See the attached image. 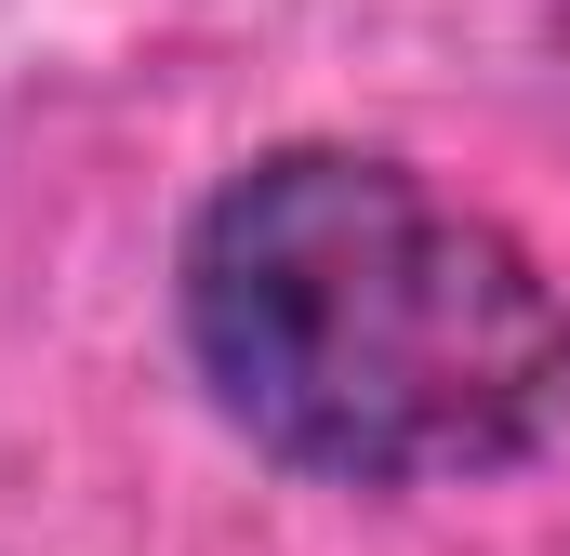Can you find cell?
Returning <instances> with one entry per match:
<instances>
[{
    "instance_id": "6da1fadb",
    "label": "cell",
    "mask_w": 570,
    "mask_h": 556,
    "mask_svg": "<svg viewBox=\"0 0 570 556\" xmlns=\"http://www.w3.org/2000/svg\"><path fill=\"white\" fill-rule=\"evenodd\" d=\"M186 358L266 464L478 490L570 450V291L385 146H266L186 226Z\"/></svg>"
}]
</instances>
